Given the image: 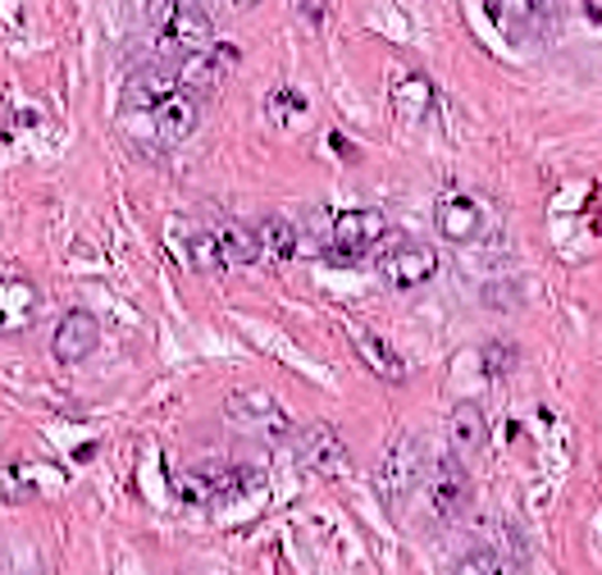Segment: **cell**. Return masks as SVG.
Segmentation results:
<instances>
[{"label":"cell","instance_id":"cell-1","mask_svg":"<svg viewBox=\"0 0 602 575\" xmlns=\"http://www.w3.org/2000/svg\"><path fill=\"white\" fill-rule=\"evenodd\" d=\"M388 233V220L375 206H356V211H338L329 220V233H324V256L333 266H356L365 260Z\"/></svg>","mask_w":602,"mask_h":575},{"label":"cell","instance_id":"cell-10","mask_svg":"<svg viewBox=\"0 0 602 575\" xmlns=\"http://www.w3.org/2000/svg\"><path fill=\"white\" fill-rule=\"evenodd\" d=\"M434 228H438V238L442 243H475L480 233H484V211H480V201H470L461 192H448L438 206H434Z\"/></svg>","mask_w":602,"mask_h":575},{"label":"cell","instance_id":"cell-15","mask_svg":"<svg viewBox=\"0 0 602 575\" xmlns=\"http://www.w3.org/2000/svg\"><path fill=\"white\" fill-rule=\"evenodd\" d=\"M352 348H356V356H361L365 371H375L383 384H402V379H406V365H402L398 348H392L388 338H379L375 329H356V333H352Z\"/></svg>","mask_w":602,"mask_h":575},{"label":"cell","instance_id":"cell-9","mask_svg":"<svg viewBox=\"0 0 602 575\" xmlns=\"http://www.w3.org/2000/svg\"><path fill=\"white\" fill-rule=\"evenodd\" d=\"M165 42L178 46L182 56H192V50H211L215 46V19L205 14L197 0H174L169 14H165Z\"/></svg>","mask_w":602,"mask_h":575},{"label":"cell","instance_id":"cell-22","mask_svg":"<svg viewBox=\"0 0 602 575\" xmlns=\"http://www.w3.org/2000/svg\"><path fill=\"white\" fill-rule=\"evenodd\" d=\"M457 575H507V571H503V562H497L493 553H470V558H461Z\"/></svg>","mask_w":602,"mask_h":575},{"label":"cell","instance_id":"cell-4","mask_svg":"<svg viewBox=\"0 0 602 575\" xmlns=\"http://www.w3.org/2000/svg\"><path fill=\"white\" fill-rule=\"evenodd\" d=\"M425 498H429V512L452 520L465 512L470 503V476H465V461L452 457V453H438L425 470Z\"/></svg>","mask_w":602,"mask_h":575},{"label":"cell","instance_id":"cell-20","mask_svg":"<svg viewBox=\"0 0 602 575\" xmlns=\"http://www.w3.org/2000/svg\"><path fill=\"white\" fill-rule=\"evenodd\" d=\"M188 260H192V270H201V274L224 270V260H220V247H215V233H211V228L188 233Z\"/></svg>","mask_w":602,"mask_h":575},{"label":"cell","instance_id":"cell-11","mask_svg":"<svg viewBox=\"0 0 602 575\" xmlns=\"http://www.w3.org/2000/svg\"><path fill=\"white\" fill-rule=\"evenodd\" d=\"M37 310H42V293L33 279H19V274L0 279V338L23 333L37 320Z\"/></svg>","mask_w":602,"mask_h":575},{"label":"cell","instance_id":"cell-6","mask_svg":"<svg viewBox=\"0 0 602 575\" xmlns=\"http://www.w3.org/2000/svg\"><path fill=\"white\" fill-rule=\"evenodd\" d=\"M138 119L146 124V133L161 142V146H182V142H188L197 128H201V101L174 92V96H165L151 115H138Z\"/></svg>","mask_w":602,"mask_h":575},{"label":"cell","instance_id":"cell-3","mask_svg":"<svg viewBox=\"0 0 602 575\" xmlns=\"http://www.w3.org/2000/svg\"><path fill=\"white\" fill-rule=\"evenodd\" d=\"M224 411H228L233 425L256 430V434H265V438H274V443H283V438L297 434V430H293V415H287V411L274 402V394H265V388H233L228 402H224Z\"/></svg>","mask_w":602,"mask_h":575},{"label":"cell","instance_id":"cell-19","mask_svg":"<svg viewBox=\"0 0 602 575\" xmlns=\"http://www.w3.org/2000/svg\"><path fill=\"white\" fill-rule=\"evenodd\" d=\"M256 243H260V256L293 260L297 256V224L287 215H265L256 224Z\"/></svg>","mask_w":602,"mask_h":575},{"label":"cell","instance_id":"cell-8","mask_svg":"<svg viewBox=\"0 0 602 575\" xmlns=\"http://www.w3.org/2000/svg\"><path fill=\"white\" fill-rule=\"evenodd\" d=\"M96 343H101L96 316H92V310H83V306H73V310H64V316H60L56 333H50V356H56L60 365H78V361H87L96 352Z\"/></svg>","mask_w":602,"mask_h":575},{"label":"cell","instance_id":"cell-24","mask_svg":"<svg viewBox=\"0 0 602 575\" xmlns=\"http://www.w3.org/2000/svg\"><path fill=\"white\" fill-rule=\"evenodd\" d=\"M306 19L320 28V23H324V0H306Z\"/></svg>","mask_w":602,"mask_h":575},{"label":"cell","instance_id":"cell-14","mask_svg":"<svg viewBox=\"0 0 602 575\" xmlns=\"http://www.w3.org/2000/svg\"><path fill=\"white\" fill-rule=\"evenodd\" d=\"M448 438L452 457H480L488 448V415L480 402H457L448 415Z\"/></svg>","mask_w":602,"mask_h":575},{"label":"cell","instance_id":"cell-18","mask_svg":"<svg viewBox=\"0 0 602 575\" xmlns=\"http://www.w3.org/2000/svg\"><path fill=\"white\" fill-rule=\"evenodd\" d=\"M392 110H398L402 119H411V124H421V119L434 110L429 78H425V73H402L398 87H392Z\"/></svg>","mask_w":602,"mask_h":575},{"label":"cell","instance_id":"cell-25","mask_svg":"<svg viewBox=\"0 0 602 575\" xmlns=\"http://www.w3.org/2000/svg\"><path fill=\"white\" fill-rule=\"evenodd\" d=\"M238 5H256V0H238Z\"/></svg>","mask_w":602,"mask_h":575},{"label":"cell","instance_id":"cell-17","mask_svg":"<svg viewBox=\"0 0 602 575\" xmlns=\"http://www.w3.org/2000/svg\"><path fill=\"white\" fill-rule=\"evenodd\" d=\"M215 233V247H220V260H224V270L228 266H256L260 260V243H256V228L238 224V220H224Z\"/></svg>","mask_w":602,"mask_h":575},{"label":"cell","instance_id":"cell-21","mask_svg":"<svg viewBox=\"0 0 602 575\" xmlns=\"http://www.w3.org/2000/svg\"><path fill=\"white\" fill-rule=\"evenodd\" d=\"M270 119H274V124L306 119V96H302L297 87H274V92H270Z\"/></svg>","mask_w":602,"mask_h":575},{"label":"cell","instance_id":"cell-2","mask_svg":"<svg viewBox=\"0 0 602 575\" xmlns=\"http://www.w3.org/2000/svg\"><path fill=\"white\" fill-rule=\"evenodd\" d=\"M238 69V46H211V50H192V56H182V64L174 69V83L182 96L192 101H205V96H220L228 87V73Z\"/></svg>","mask_w":602,"mask_h":575},{"label":"cell","instance_id":"cell-5","mask_svg":"<svg viewBox=\"0 0 602 575\" xmlns=\"http://www.w3.org/2000/svg\"><path fill=\"white\" fill-rule=\"evenodd\" d=\"M379 270L388 279V288H398V293H415V288H425L434 274H438V251L429 243H415V238H402L392 243L379 260Z\"/></svg>","mask_w":602,"mask_h":575},{"label":"cell","instance_id":"cell-7","mask_svg":"<svg viewBox=\"0 0 602 575\" xmlns=\"http://www.w3.org/2000/svg\"><path fill=\"white\" fill-rule=\"evenodd\" d=\"M293 443H297V453H302V461L316 470V476H324V480H343L347 476V443L338 438V430L333 425H306V430H297L293 434Z\"/></svg>","mask_w":602,"mask_h":575},{"label":"cell","instance_id":"cell-23","mask_svg":"<svg viewBox=\"0 0 602 575\" xmlns=\"http://www.w3.org/2000/svg\"><path fill=\"white\" fill-rule=\"evenodd\" d=\"M484 365H488L493 375H503L507 365H516V352H511L507 343H488V352H484Z\"/></svg>","mask_w":602,"mask_h":575},{"label":"cell","instance_id":"cell-12","mask_svg":"<svg viewBox=\"0 0 602 575\" xmlns=\"http://www.w3.org/2000/svg\"><path fill=\"white\" fill-rule=\"evenodd\" d=\"M178 83H174V69L165 64H146V69H133L123 83V110L128 115H151L155 106H161L165 96H174Z\"/></svg>","mask_w":602,"mask_h":575},{"label":"cell","instance_id":"cell-16","mask_svg":"<svg viewBox=\"0 0 602 575\" xmlns=\"http://www.w3.org/2000/svg\"><path fill=\"white\" fill-rule=\"evenodd\" d=\"M415 480H421V453H415V443L411 438L392 443L388 457H383V470H379L383 498H402V493L415 489Z\"/></svg>","mask_w":602,"mask_h":575},{"label":"cell","instance_id":"cell-13","mask_svg":"<svg viewBox=\"0 0 602 575\" xmlns=\"http://www.w3.org/2000/svg\"><path fill=\"white\" fill-rule=\"evenodd\" d=\"M553 10H557V0H493L497 28H503L507 37H516V42L543 33L547 19H553Z\"/></svg>","mask_w":602,"mask_h":575}]
</instances>
